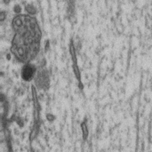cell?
Listing matches in <instances>:
<instances>
[{
    "label": "cell",
    "instance_id": "cell-1",
    "mask_svg": "<svg viewBox=\"0 0 152 152\" xmlns=\"http://www.w3.org/2000/svg\"><path fill=\"white\" fill-rule=\"evenodd\" d=\"M35 81H36V86H38L41 89H47L50 81H49V76L48 73L45 70L40 69L37 76H35Z\"/></svg>",
    "mask_w": 152,
    "mask_h": 152
},
{
    "label": "cell",
    "instance_id": "cell-2",
    "mask_svg": "<svg viewBox=\"0 0 152 152\" xmlns=\"http://www.w3.org/2000/svg\"><path fill=\"white\" fill-rule=\"evenodd\" d=\"M36 67L30 63H27L21 69V77L25 81H30L36 76Z\"/></svg>",
    "mask_w": 152,
    "mask_h": 152
},
{
    "label": "cell",
    "instance_id": "cell-3",
    "mask_svg": "<svg viewBox=\"0 0 152 152\" xmlns=\"http://www.w3.org/2000/svg\"><path fill=\"white\" fill-rule=\"evenodd\" d=\"M25 10H26V12H28V14H30V15H34V14L37 13V9H36V7H35L33 4H28L26 5Z\"/></svg>",
    "mask_w": 152,
    "mask_h": 152
},
{
    "label": "cell",
    "instance_id": "cell-4",
    "mask_svg": "<svg viewBox=\"0 0 152 152\" xmlns=\"http://www.w3.org/2000/svg\"><path fill=\"white\" fill-rule=\"evenodd\" d=\"M81 128H82V133H83V139L86 140L88 137V128L86 123H82L81 125Z\"/></svg>",
    "mask_w": 152,
    "mask_h": 152
},
{
    "label": "cell",
    "instance_id": "cell-5",
    "mask_svg": "<svg viewBox=\"0 0 152 152\" xmlns=\"http://www.w3.org/2000/svg\"><path fill=\"white\" fill-rule=\"evenodd\" d=\"M13 12H16V13H18V14H20V12H21V6L19 5V4H15L13 6Z\"/></svg>",
    "mask_w": 152,
    "mask_h": 152
},
{
    "label": "cell",
    "instance_id": "cell-6",
    "mask_svg": "<svg viewBox=\"0 0 152 152\" xmlns=\"http://www.w3.org/2000/svg\"><path fill=\"white\" fill-rule=\"evenodd\" d=\"M4 18H5V12H1V13H0V20L4 21Z\"/></svg>",
    "mask_w": 152,
    "mask_h": 152
},
{
    "label": "cell",
    "instance_id": "cell-7",
    "mask_svg": "<svg viewBox=\"0 0 152 152\" xmlns=\"http://www.w3.org/2000/svg\"><path fill=\"white\" fill-rule=\"evenodd\" d=\"M54 118H54L53 115H50V114H48V115H47V119H48L49 121H53Z\"/></svg>",
    "mask_w": 152,
    "mask_h": 152
},
{
    "label": "cell",
    "instance_id": "cell-8",
    "mask_svg": "<svg viewBox=\"0 0 152 152\" xmlns=\"http://www.w3.org/2000/svg\"><path fill=\"white\" fill-rule=\"evenodd\" d=\"M3 2H4V4H9V3L11 2V0H3Z\"/></svg>",
    "mask_w": 152,
    "mask_h": 152
}]
</instances>
